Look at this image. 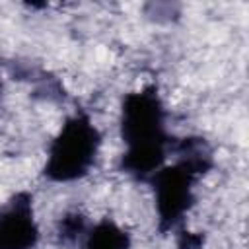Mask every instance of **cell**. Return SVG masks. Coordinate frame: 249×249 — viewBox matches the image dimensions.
<instances>
[{
  "instance_id": "cell-1",
  "label": "cell",
  "mask_w": 249,
  "mask_h": 249,
  "mask_svg": "<svg viewBox=\"0 0 249 249\" xmlns=\"http://www.w3.org/2000/svg\"><path fill=\"white\" fill-rule=\"evenodd\" d=\"M119 128L124 142L119 171L148 183V179L165 165L173 146V136L167 130L165 105L154 84L123 97Z\"/></svg>"
},
{
  "instance_id": "cell-2",
  "label": "cell",
  "mask_w": 249,
  "mask_h": 249,
  "mask_svg": "<svg viewBox=\"0 0 249 249\" xmlns=\"http://www.w3.org/2000/svg\"><path fill=\"white\" fill-rule=\"evenodd\" d=\"M171 152H175L177 160L165 163L148 179V185L154 191L160 233L181 230L185 216L196 202L195 187L198 179L214 165L212 148L204 138L189 136L173 140Z\"/></svg>"
},
{
  "instance_id": "cell-3",
  "label": "cell",
  "mask_w": 249,
  "mask_h": 249,
  "mask_svg": "<svg viewBox=\"0 0 249 249\" xmlns=\"http://www.w3.org/2000/svg\"><path fill=\"white\" fill-rule=\"evenodd\" d=\"M101 148V132L86 111L70 115L51 140L43 177L51 183H72L89 173Z\"/></svg>"
},
{
  "instance_id": "cell-4",
  "label": "cell",
  "mask_w": 249,
  "mask_h": 249,
  "mask_svg": "<svg viewBox=\"0 0 249 249\" xmlns=\"http://www.w3.org/2000/svg\"><path fill=\"white\" fill-rule=\"evenodd\" d=\"M39 243V226L29 191L16 193L0 208V249H33Z\"/></svg>"
},
{
  "instance_id": "cell-5",
  "label": "cell",
  "mask_w": 249,
  "mask_h": 249,
  "mask_svg": "<svg viewBox=\"0 0 249 249\" xmlns=\"http://www.w3.org/2000/svg\"><path fill=\"white\" fill-rule=\"evenodd\" d=\"M130 233L109 218L88 226L82 237V249H130Z\"/></svg>"
},
{
  "instance_id": "cell-6",
  "label": "cell",
  "mask_w": 249,
  "mask_h": 249,
  "mask_svg": "<svg viewBox=\"0 0 249 249\" xmlns=\"http://www.w3.org/2000/svg\"><path fill=\"white\" fill-rule=\"evenodd\" d=\"M88 230L86 218L82 214H66L60 220V237L62 239H80Z\"/></svg>"
},
{
  "instance_id": "cell-7",
  "label": "cell",
  "mask_w": 249,
  "mask_h": 249,
  "mask_svg": "<svg viewBox=\"0 0 249 249\" xmlns=\"http://www.w3.org/2000/svg\"><path fill=\"white\" fill-rule=\"evenodd\" d=\"M177 233H179V235H177V249H202L204 235L185 231L183 228L177 230Z\"/></svg>"
},
{
  "instance_id": "cell-8",
  "label": "cell",
  "mask_w": 249,
  "mask_h": 249,
  "mask_svg": "<svg viewBox=\"0 0 249 249\" xmlns=\"http://www.w3.org/2000/svg\"><path fill=\"white\" fill-rule=\"evenodd\" d=\"M0 89H2V80H0Z\"/></svg>"
}]
</instances>
